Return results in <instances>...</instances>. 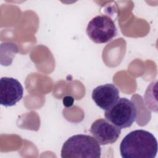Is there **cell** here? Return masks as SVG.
I'll use <instances>...</instances> for the list:
<instances>
[{
	"label": "cell",
	"instance_id": "obj_1",
	"mask_svg": "<svg viewBox=\"0 0 158 158\" xmlns=\"http://www.w3.org/2000/svg\"><path fill=\"white\" fill-rule=\"evenodd\" d=\"M120 152L123 158H154L157 152V141L151 133L136 130L122 140Z\"/></svg>",
	"mask_w": 158,
	"mask_h": 158
},
{
	"label": "cell",
	"instance_id": "obj_2",
	"mask_svg": "<svg viewBox=\"0 0 158 158\" xmlns=\"http://www.w3.org/2000/svg\"><path fill=\"white\" fill-rule=\"evenodd\" d=\"M101 149L98 141L87 135H75L68 138L61 149L62 158H99Z\"/></svg>",
	"mask_w": 158,
	"mask_h": 158
},
{
	"label": "cell",
	"instance_id": "obj_3",
	"mask_svg": "<svg viewBox=\"0 0 158 158\" xmlns=\"http://www.w3.org/2000/svg\"><path fill=\"white\" fill-rule=\"evenodd\" d=\"M136 115L135 104L126 98L118 99L104 114L106 120L120 129L131 127L135 121Z\"/></svg>",
	"mask_w": 158,
	"mask_h": 158
},
{
	"label": "cell",
	"instance_id": "obj_4",
	"mask_svg": "<svg viewBox=\"0 0 158 158\" xmlns=\"http://www.w3.org/2000/svg\"><path fill=\"white\" fill-rule=\"evenodd\" d=\"M86 34L93 42L101 44L112 40L117 34V30L113 20L106 15H99L88 23Z\"/></svg>",
	"mask_w": 158,
	"mask_h": 158
},
{
	"label": "cell",
	"instance_id": "obj_5",
	"mask_svg": "<svg viewBox=\"0 0 158 158\" xmlns=\"http://www.w3.org/2000/svg\"><path fill=\"white\" fill-rule=\"evenodd\" d=\"M90 132L101 145L114 143L119 138L121 129L107 120L99 118L91 125Z\"/></svg>",
	"mask_w": 158,
	"mask_h": 158
},
{
	"label": "cell",
	"instance_id": "obj_6",
	"mask_svg": "<svg viewBox=\"0 0 158 158\" xmlns=\"http://www.w3.org/2000/svg\"><path fill=\"white\" fill-rule=\"evenodd\" d=\"M23 88L15 78L2 77L0 80V104L5 107L14 106L23 97Z\"/></svg>",
	"mask_w": 158,
	"mask_h": 158
},
{
	"label": "cell",
	"instance_id": "obj_7",
	"mask_svg": "<svg viewBox=\"0 0 158 158\" xmlns=\"http://www.w3.org/2000/svg\"><path fill=\"white\" fill-rule=\"evenodd\" d=\"M92 99L99 107L107 110L118 100L119 91L112 83L99 85L93 90Z\"/></svg>",
	"mask_w": 158,
	"mask_h": 158
},
{
	"label": "cell",
	"instance_id": "obj_8",
	"mask_svg": "<svg viewBox=\"0 0 158 158\" xmlns=\"http://www.w3.org/2000/svg\"><path fill=\"white\" fill-rule=\"evenodd\" d=\"M74 102V99L71 96H66L63 98V104L66 107L72 106Z\"/></svg>",
	"mask_w": 158,
	"mask_h": 158
}]
</instances>
